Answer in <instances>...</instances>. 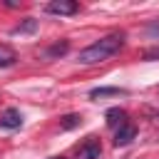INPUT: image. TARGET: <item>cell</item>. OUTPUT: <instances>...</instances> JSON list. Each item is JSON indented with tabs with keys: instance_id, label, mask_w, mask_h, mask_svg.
Here are the masks:
<instances>
[{
	"instance_id": "12",
	"label": "cell",
	"mask_w": 159,
	"mask_h": 159,
	"mask_svg": "<svg viewBox=\"0 0 159 159\" xmlns=\"http://www.w3.org/2000/svg\"><path fill=\"white\" fill-rule=\"evenodd\" d=\"M147 60H159V47L157 50H149L147 52Z\"/></svg>"
},
{
	"instance_id": "8",
	"label": "cell",
	"mask_w": 159,
	"mask_h": 159,
	"mask_svg": "<svg viewBox=\"0 0 159 159\" xmlns=\"http://www.w3.org/2000/svg\"><path fill=\"white\" fill-rule=\"evenodd\" d=\"M35 30H37V20H35V17H25V22L15 25V27L10 30V35H30V32H35Z\"/></svg>"
},
{
	"instance_id": "4",
	"label": "cell",
	"mask_w": 159,
	"mask_h": 159,
	"mask_svg": "<svg viewBox=\"0 0 159 159\" xmlns=\"http://www.w3.org/2000/svg\"><path fill=\"white\" fill-rule=\"evenodd\" d=\"M99 154H102V147H99L97 137H87V142L77 152V159H99Z\"/></svg>"
},
{
	"instance_id": "13",
	"label": "cell",
	"mask_w": 159,
	"mask_h": 159,
	"mask_svg": "<svg viewBox=\"0 0 159 159\" xmlns=\"http://www.w3.org/2000/svg\"><path fill=\"white\" fill-rule=\"evenodd\" d=\"M52 159H62V157H52Z\"/></svg>"
},
{
	"instance_id": "5",
	"label": "cell",
	"mask_w": 159,
	"mask_h": 159,
	"mask_svg": "<svg viewBox=\"0 0 159 159\" xmlns=\"http://www.w3.org/2000/svg\"><path fill=\"white\" fill-rule=\"evenodd\" d=\"M134 137H137V127H134L132 122H127V124H122V127L114 132V147H127Z\"/></svg>"
},
{
	"instance_id": "6",
	"label": "cell",
	"mask_w": 159,
	"mask_h": 159,
	"mask_svg": "<svg viewBox=\"0 0 159 159\" xmlns=\"http://www.w3.org/2000/svg\"><path fill=\"white\" fill-rule=\"evenodd\" d=\"M107 124H109L112 129H119L122 124H127V112L119 109V107H112V109L107 112Z\"/></svg>"
},
{
	"instance_id": "1",
	"label": "cell",
	"mask_w": 159,
	"mask_h": 159,
	"mask_svg": "<svg viewBox=\"0 0 159 159\" xmlns=\"http://www.w3.org/2000/svg\"><path fill=\"white\" fill-rule=\"evenodd\" d=\"M122 45H124V37H122V35H107V37L92 42L89 47L80 50L77 62H80V65H97V62H104V60H109L112 55H117Z\"/></svg>"
},
{
	"instance_id": "2",
	"label": "cell",
	"mask_w": 159,
	"mask_h": 159,
	"mask_svg": "<svg viewBox=\"0 0 159 159\" xmlns=\"http://www.w3.org/2000/svg\"><path fill=\"white\" fill-rule=\"evenodd\" d=\"M77 10H80V5L75 0H52L47 5V12H52V15H75Z\"/></svg>"
},
{
	"instance_id": "9",
	"label": "cell",
	"mask_w": 159,
	"mask_h": 159,
	"mask_svg": "<svg viewBox=\"0 0 159 159\" xmlns=\"http://www.w3.org/2000/svg\"><path fill=\"white\" fill-rule=\"evenodd\" d=\"M107 94H124V89H119V87H94V89L89 92L92 99H97V97H107Z\"/></svg>"
},
{
	"instance_id": "10",
	"label": "cell",
	"mask_w": 159,
	"mask_h": 159,
	"mask_svg": "<svg viewBox=\"0 0 159 159\" xmlns=\"http://www.w3.org/2000/svg\"><path fill=\"white\" fill-rule=\"evenodd\" d=\"M80 122H82V117H80V114H67V117L60 122V127H62V129H72V127H77Z\"/></svg>"
},
{
	"instance_id": "3",
	"label": "cell",
	"mask_w": 159,
	"mask_h": 159,
	"mask_svg": "<svg viewBox=\"0 0 159 159\" xmlns=\"http://www.w3.org/2000/svg\"><path fill=\"white\" fill-rule=\"evenodd\" d=\"M0 127H2V129H20V127H22V114H20V109H15V107L5 109V112L0 114Z\"/></svg>"
},
{
	"instance_id": "11",
	"label": "cell",
	"mask_w": 159,
	"mask_h": 159,
	"mask_svg": "<svg viewBox=\"0 0 159 159\" xmlns=\"http://www.w3.org/2000/svg\"><path fill=\"white\" fill-rule=\"evenodd\" d=\"M67 47H70L67 42H57V45H52V47L47 50V57H57V55H65V52H67Z\"/></svg>"
},
{
	"instance_id": "7",
	"label": "cell",
	"mask_w": 159,
	"mask_h": 159,
	"mask_svg": "<svg viewBox=\"0 0 159 159\" xmlns=\"http://www.w3.org/2000/svg\"><path fill=\"white\" fill-rule=\"evenodd\" d=\"M15 62H17V52H15L10 45H0V70L12 67Z\"/></svg>"
}]
</instances>
